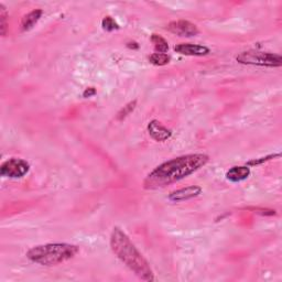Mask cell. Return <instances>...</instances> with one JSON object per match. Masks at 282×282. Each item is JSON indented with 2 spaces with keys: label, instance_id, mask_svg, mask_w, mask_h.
<instances>
[{
  "label": "cell",
  "instance_id": "19",
  "mask_svg": "<svg viewBox=\"0 0 282 282\" xmlns=\"http://www.w3.org/2000/svg\"><path fill=\"white\" fill-rule=\"evenodd\" d=\"M127 47L130 48V49H138V48H139V46H138L136 42H128Z\"/></svg>",
  "mask_w": 282,
  "mask_h": 282
},
{
  "label": "cell",
  "instance_id": "12",
  "mask_svg": "<svg viewBox=\"0 0 282 282\" xmlns=\"http://www.w3.org/2000/svg\"><path fill=\"white\" fill-rule=\"evenodd\" d=\"M151 42L153 43L154 50L156 53H166L169 50V45L165 37H162L159 34H152L151 35Z\"/></svg>",
  "mask_w": 282,
  "mask_h": 282
},
{
  "label": "cell",
  "instance_id": "8",
  "mask_svg": "<svg viewBox=\"0 0 282 282\" xmlns=\"http://www.w3.org/2000/svg\"><path fill=\"white\" fill-rule=\"evenodd\" d=\"M148 133L150 137L153 140L158 142H164L168 139H170L172 136V130L168 129L166 126H164L158 120H151L148 124Z\"/></svg>",
  "mask_w": 282,
  "mask_h": 282
},
{
  "label": "cell",
  "instance_id": "9",
  "mask_svg": "<svg viewBox=\"0 0 282 282\" xmlns=\"http://www.w3.org/2000/svg\"><path fill=\"white\" fill-rule=\"evenodd\" d=\"M174 51L182 55L189 56H205L211 53V50L205 46L192 45V43H181L174 47Z\"/></svg>",
  "mask_w": 282,
  "mask_h": 282
},
{
  "label": "cell",
  "instance_id": "6",
  "mask_svg": "<svg viewBox=\"0 0 282 282\" xmlns=\"http://www.w3.org/2000/svg\"><path fill=\"white\" fill-rule=\"evenodd\" d=\"M167 30L170 31V32L173 34H177L179 36H185V37L195 36L199 32L195 24L186 20L172 21L168 24Z\"/></svg>",
  "mask_w": 282,
  "mask_h": 282
},
{
  "label": "cell",
  "instance_id": "17",
  "mask_svg": "<svg viewBox=\"0 0 282 282\" xmlns=\"http://www.w3.org/2000/svg\"><path fill=\"white\" fill-rule=\"evenodd\" d=\"M280 156V153H275V154H270V155H267L265 156V158H259V159H254V160H250L247 162V167H250V166H259V165H262V164H265V162L269 161V160H271V159H274V158H279Z\"/></svg>",
  "mask_w": 282,
  "mask_h": 282
},
{
  "label": "cell",
  "instance_id": "1",
  "mask_svg": "<svg viewBox=\"0 0 282 282\" xmlns=\"http://www.w3.org/2000/svg\"><path fill=\"white\" fill-rule=\"evenodd\" d=\"M210 156L204 153H192L164 162L150 172L143 181L146 190H159L183 180L206 166Z\"/></svg>",
  "mask_w": 282,
  "mask_h": 282
},
{
  "label": "cell",
  "instance_id": "18",
  "mask_svg": "<svg viewBox=\"0 0 282 282\" xmlns=\"http://www.w3.org/2000/svg\"><path fill=\"white\" fill-rule=\"evenodd\" d=\"M96 94V90L94 89V87H89V89H86L84 92H83V97L84 98H89V97H92L94 96Z\"/></svg>",
  "mask_w": 282,
  "mask_h": 282
},
{
  "label": "cell",
  "instance_id": "11",
  "mask_svg": "<svg viewBox=\"0 0 282 282\" xmlns=\"http://www.w3.org/2000/svg\"><path fill=\"white\" fill-rule=\"evenodd\" d=\"M43 15V11L41 9H35L32 10L31 12H29L28 15L24 16L21 20V30L22 31H29L32 29L35 24L37 23V21L40 20V18Z\"/></svg>",
  "mask_w": 282,
  "mask_h": 282
},
{
  "label": "cell",
  "instance_id": "7",
  "mask_svg": "<svg viewBox=\"0 0 282 282\" xmlns=\"http://www.w3.org/2000/svg\"><path fill=\"white\" fill-rule=\"evenodd\" d=\"M202 193V189L197 185H191L183 187V189H180L177 191H173L169 194V200L171 202H183V200H189L191 198H194L198 196L199 194Z\"/></svg>",
  "mask_w": 282,
  "mask_h": 282
},
{
  "label": "cell",
  "instance_id": "15",
  "mask_svg": "<svg viewBox=\"0 0 282 282\" xmlns=\"http://www.w3.org/2000/svg\"><path fill=\"white\" fill-rule=\"evenodd\" d=\"M137 106V100H133V102L128 103L126 106H124V107L119 110V112L117 114V120H124L125 118H127L131 112H133L136 108Z\"/></svg>",
  "mask_w": 282,
  "mask_h": 282
},
{
  "label": "cell",
  "instance_id": "10",
  "mask_svg": "<svg viewBox=\"0 0 282 282\" xmlns=\"http://www.w3.org/2000/svg\"><path fill=\"white\" fill-rule=\"evenodd\" d=\"M250 175V169L247 166H241V167H233L227 171L226 178L230 182H241V181L248 179Z\"/></svg>",
  "mask_w": 282,
  "mask_h": 282
},
{
  "label": "cell",
  "instance_id": "3",
  "mask_svg": "<svg viewBox=\"0 0 282 282\" xmlns=\"http://www.w3.org/2000/svg\"><path fill=\"white\" fill-rule=\"evenodd\" d=\"M79 252V248L72 244L54 243L46 245L34 246L28 250L27 258L34 264L52 267L74 258Z\"/></svg>",
  "mask_w": 282,
  "mask_h": 282
},
{
  "label": "cell",
  "instance_id": "14",
  "mask_svg": "<svg viewBox=\"0 0 282 282\" xmlns=\"http://www.w3.org/2000/svg\"><path fill=\"white\" fill-rule=\"evenodd\" d=\"M8 30V12L3 4H0V32L5 36Z\"/></svg>",
  "mask_w": 282,
  "mask_h": 282
},
{
  "label": "cell",
  "instance_id": "16",
  "mask_svg": "<svg viewBox=\"0 0 282 282\" xmlns=\"http://www.w3.org/2000/svg\"><path fill=\"white\" fill-rule=\"evenodd\" d=\"M102 27L105 31H108V32H111V31H115V30L119 29V26H118V23L115 21V19L109 16L105 17L103 19Z\"/></svg>",
  "mask_w": 282,
  "mask_h": 282
},
{
  "label": "cell",
  "instance_id": "5",
  "mask_svg": "<svg viewBox=\"0 0 282 282\" xmlns=\"http://www.w3.org/2000/svg\"><path fill=\"white\" fill-rule=\"evenodd\" d=\"M30 170V165L26 160L12 158L2 165L0 168V174L5 178L10 179H20L24 177Z\"/></svg>",
  "mask_w": 282,
  "mask_h": 282
},
{
  "label": "cell",
  "instance_id": "13",
  "mask_svg": "<svg viewBox=\"0 0 282 282\" xmlns=\"http://www.w3.org/2000/svg\"><path fill=\"white\" fill-rule=\"evenodd\" d=\"M171 58L167 53H153L149 56L150 63L156 66L167 65L170 62Z\"/></svg>",
  "mask_w": 282,
  "mask_h": 282
},
{
  "label": "cell",
  "instance_id": "2",
  "mask_svg": "<svg viewBox=\"0 0 282 282\" xmlns=\"http://www.w3.org/2000/svg\"><path fill=\"white\" fill-rule=\"evenodd\" d=\"M110 248L118 259L128 267L138 278L145 281H153L154 274L149 262L123 229L114 227L110 234Z\"/></svg>",
  "mask_w": 282,
  "mask_h": 282
},
{
  "label": "cell",
  "instance_id": "4",
  "mask_svg": "<svg viewBox=\"0 0 282 282\" xmlns=\"http://www.w3.org/2000/svg\"><path fill=\"white\" fill-rule=\"evenodd\" d=\"M236 60L240 64L262 67H280L282 65L281 55L270 52L256 51V50H248V51L241 52L237 55Z\"/></svg>",
  "mask_w": 282,
  "mask_h": 282
}]
</instances>
